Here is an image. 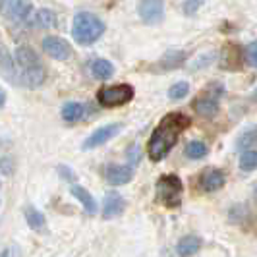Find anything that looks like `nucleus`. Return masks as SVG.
Instances as JSON below:
<instances>
[{
    "instance_id": "dca6fc26",
    "label": "nucleus",
    "mask_w": 257,
    "mask_h": 257,
    "mask_svg": "<svg viewBox=\"0 0 257 257\" xmlns=\"http://www.w3.org/2000/svg\"><path fill=\"white\" fill-rule=\"evenodd\" d=\"M199 238H195V236H186V238H182L180 242H178V255L180 257H192L195 255L197 251H199Z\"/></svg>"
},
{
    "instance_id": "ddd939ff",
    "label": "nucleus",
    "mask_w": 257,
    "mask_h": 257,
    "mask_svg": "<svg viewBox=\"0 0 257 257\" xmlns=\"http://www.w3.org/2000/svg\"><path fill=\"white\" fill-rule=\"evenodd\" d=\"M104 178L112 186H122L134 178V170L126 165H108L104 168Z\"/></svg>"
},
{
    "instance_id": "a878e982",
    "label": "nucleus",
    "mask_w": 257,
    "mask_h": 257,
    "mask_svg": "<svg viewBox=\"0 0 257 257\" xmlns=\"http://www.w3.org/2000/svg\"><path fill=\"white\" fill-rule=\"evenodd\" d=\"M245 60L247 64L257 68V41H251L247 47H245Z\"/></svg>"
},
{
    "instance_id": "6ab92c4d",
    "label": "nucleus",
    "mask_w": 257,
    "mask_h": 257,
    "mask_svg": "<svg viewBox=\"0 0 257 257\" xmlns=\"http://www.w3.org/2000/svg\"><path fill=\"white\" fill-rule=\"evenodd\" d=\"M207 153H209L207 145L203 142H199V140H193V142H190L186 145V157L192 159V161H199V159H203Z\"/></svg>"
},
{
    "instance_id": "f03ea898",
    "label": "nucleus",
    "mask_w": 257,
    "mask_h": 257,
    "mask_svg": "<svg viewBox=\"0 0 257 257\" xmlns=\"http://www.w3.org/2000/svg\"><path fill=\"white\" fill-rule=\"evenodd\" d=\"M16 62H18V70L24 77L27 85L31 89H37L45 83V66L37 56V52L31 47H18L16 49Z\"/></svg>"
},
{
    "instance_id": "7ed1b4c3",
    "label": "nucleus",
    "mask_w": 257,
    "mask_h": 257,
    "mask_svg": "<svg viewBox=\"0 0 257 257\" xmlns=\"http://www.w3.org/2000/svg\"><path fill=\"white\" fill-rule=\"evenodd\" d=\"M104 24L103 20H99L95 14L89 12H79L74 18L72 24V37L76 39L79 45H93L95 41L103 37L104 33Z\"/></svg>"
},
{
    "instance_id": "b1692460",
    "label": "nucleus",
    "mask_w": 257,
    "mask_h": 257,
    "mask_svg": "<svg viewBox=\"0 0 257 257\" xmlns=\"http://www.w3.org/2000/svg\"><path fill=\"white\" fill-rule=\"evenodd\" d=\"M188 93H190V83L178 81V83H174V85L168 89V97H170L172 101H180L184 97H188Z\"/></svg>"
},
{
    "instance_id": "5701e85b",
    "label": "nucleus",
    "mask_w": 257,
    "mask_h": 257,
    "mask_svg": "<svg viewBox=\"0 0 257 257\" xmlns=\"http://www.w3.org/2000/svg\"><path fill=\"white\" fill-rule=\"evenodd\" d=\"M240 168H242L244 172H251V170H255L257 168V151H253V149L244 151L242 157H240Z\"/></svg>"
},
{
    "instance_id": "bb28decb",
    "label": "nucleus",
    "mask_w": 257,
    "mask_h": 257,
    "mask_svg": "<svg viewBox=\"0 0 257 257\" xmlns=\"http://www.w3.org/2000/svg\"><path fill=\"white\" fill-rule=\"evenodd\" d=\"M201 4H203V0H186L184 6H182V10H184L186 16H193V14L199 10Z\"/></svg>"
},
{
    "instance_id": "2eb2a0df",
    "label": "nucleus",
    "mask_w": 257,
    "mask_h": 257,
    "mask_svg": "<svg viewBox=\"0 0 257 257\" xmlns=\"http://www.w3.org/2000/svg\"><path fill=\"white\" fill-rule=\"evenodd\" d=\"M72 195L76 197L77 201H81V205H83V209L89 213V215H95L97 213V203H95V199H93V195H91L83 186H77V184H74L72 186Z\"/></svg>"
},
{
    "instance_id": "393cba45",
    "label": "nucleus",
    "mask_w": 257,
    "mask_h": 257,
    "mask_svg": "<svg viewBox=\"0 0 257 257\" xmlns=\"http://www.w3.org/2000/svg\"><path fill=\"white\" fill-rule=\"evenodd\" d=\"M255 142H257V128H249L240 136L238 147H240V149H251V145Z\"/></svg>"
},
{
    "instance_id": "f3484780",
    "label": "nucleus",
    "mask_w": 257,
    "mask_h": 257,
    "mask_svg": "<svg viewBox=\"0 0 257 257\" xmlns=\"http://www.w3.org/2000/svg\"><path fill=\"white\" fill-rule=\"evenodd\" d=\"M91 72H93V76L97 77V79H108L114 74V66H112V62H108L104 58H97L91 64Z\"/></svg>"
},
{
    "instance_id": "cd10ccee",
    "label": "nucleus",
    "mask_w": 257,
    "mask_h": 257,
    "mask_svg": "<svg viewBox=\"0 0 257 257\" xmlns=\"http://www.w3.org/2000/svg\"><path fill=\"white\" fill-rule=\"evenodd\" d=\"M58 172H60V174L64 176L66 180H70V182H74V180H76V176H74V172H72V170H70V168H68V167H64V165H62V167L58 168Z\"/></svg>"
},
{
    "instance_id": "9b49d317",
    "label": "nucleus",
    "mask_w": 257,
    "mask_h": 257,
    "mask_svg": "<svg viewBox=\"0 0 257 257\" xmlns=\"http://www.w3.org/2000/svg\"><path fill=\"white\" fill-rule=\"evenodd\" d=\"M126 201L118 192H108L103 201V219H116L124 213Z\"/></svg>"
},
{
    "instance_id": "4be33fe9",
    "label": "nucleus",
    "mask_w": 257,
    "mask_h": 257,
    "mask_svg": "<svg viewBox=\"0 0 257 257\" xmlns=\"http://www.w3.org/2000/svg\"><path fill=\"white\" fill-rule=\"evenodd\" d=\"M26 220L33 230H41L45 226V215L41 211H37V209H33V207L26 209Z\"/></svg>"
},
{
    "instance_id": "0eeeda50",
    "label": "nucleus",
    "mask_w": 257,
    "mask_h": 257,
    "mask_svg": "<svg viewBox=\"0 0 257 257\" xmlns=\"http://www.w3.org/2000/svg\"><path fill=\"white\" fill-rule=\"evenodd\" d=\"M31 10V0H0V14L10 22H26Z\"/></svg>"
},
{
    "instance_id": "f257e3e1",
    "label": "nucleus",
    "mask_w": 257,
    "mask_h": 257,
    "mask_svg": "<svg viewBox=\"0 0 257 257\" xmlns=\"http://www.w3.org/2000/svg\"><path fill=\"white\" fill-rule=\"evenodd\" d=\"M190 124H192V120L182 112H168L163 116L147 143L149 159L155 163L163 161L170 153V149L178 143L182 134L190 128Z\"/></svg>"
},
{
    "instance_id": "1a4fd4ad",
    "label": "nucleus",
    "mask_w": 257,
    "mask_h": 257,
    "mask_svg": "<svg viewBox=\"0 0 257 257\" xmlns=\"http://www.w3.org/2000/svg\"><path fill=\"white\" fill-rule=\"evenodd\" d=\"M118 132H120V124H106L103 128L95 130L89 138L83 142L81 149H83V151H89V149H95V147H101V145H104L108 140H112Z\"/></svg>"
},
{
    "instance_id": "20e7f679",
    "label": "nucleus",
    "mask_w": 257,
    "mask_h": 257,
    "mask_svg": "<svg viewBox=\"0 0 257 257\" xmlns=\"http://www.w3.org/2000/svg\"><path fill=\"white\" fill-rule=\"evenodd\" d=\"M157 199L168 209H178L182 205V195H184V182L176 174H163L157 186H155Z\"/></svg>"
},
{
    "instance_id": "c85d7f7f",
    "label": "nucleus",
    "mask_w": 257,
    "mask_h": 257,
    "mask_svg": "<svg viewBox=\"0 0 257 257\" xmlns=\"http://www.w3.org/2000/svg\"><path fill=\"white\" fill-rule=\"evenodd\" d=\"M4 104H6V93L0 89V108H2Z\"/></svg>"
},
{
    "instance_id": "aec40b11",
    "label": "nucleus",
    "mask_w": 257,
    "mask_h": 257,
    "mask_svg": "<svg viewBox=\"0 0 257 257\" xmlns=\"http://www.w3.org/2000/svg\"><path fill=\"white\" fill-rule=\"evenodd\" d=\"M186 60V52H170V54H167L161 62H159V66H157V70H170V68H178V66H182V62Z\"/></svg>"
},
{
    "instance_id": "f8f14e48",
    "label": "nucleus",
    "mask_w": 257,
    "mask_h": 257,
    "mask_svg": "<svg viewBox=\"0 0 257 257\" xmlns=\"http://www.w3.org/2000/svg\"><path fill=\"white\" fill-rule=\"evenodd\" d=\"M224 182H226V176H224V172L219 170V168H209L205 170L203 174H201V190L207 193H213V192H219L220 188L224 186Z\"/></svg>"
},
{
    "instance_id": "39448f33",
    "label": "nucleus",
    "mask_w": 257,
    "mask_h": 257,
    "mask_svg": "<svg viewBox=\"0 0 257 257\" xmlns=\"http://www.w3.org/2000/svg\"><path fill=\"white\" fill-rule=\"evenodd\" d=\"M134 95H136V91L130 83H116V85L101 87L97 91V101L106 108H114V106L128 104L134 99Z\"/></svg>"
},
{
    "instance_id": "4468645a",
    "label": "nucleus",
    "mask_w": 257,
    "mask_h": 257,
    "mask_svg": "<svg viewBox=\"0 0 257 257\" xmlns=\"http://www.w3.org/2000/svg\"><path fill=\"white\" fill-rule=\"evenodd\" d=\"M0 68H2V74L8 81L12 83H20V76H18V68L14 66V58L10 56V52L6 51L2 45H0Z\"/></svg>"
},
{
    "instance_id": "9d476101",
    "label": "nucleus",
    "mask_w": 257,
    "mask_h": 257,
    "mask_svg": "<svg viewBox=\"0 0 257 257\" xmlns=\"http://www.w3.org/2000/svg\"><path fill=\"white\" fill-rule=\"evenodd\" d=\"M43 51L54 60H68L72 56V47L68 45V41L60 37H45L43 39Z\"/></svg>"
},
{
    "instance_id": "423d86ee",
    "label": "nucleus",
    "mask_w": 257,
    "mask_h": 257,
    "mask_svg": "<svg viewBox=\"0 0 257 257\" xmlns=\"http://www.w3.org/2000/svg\"><path fill=\"white\" fill-rule=\"evenodd\" d=\"M220 95H222V85L219 83H211V85H207L205 89L201 91L195 99H193V110L197 112V114L201 116H213L217 110H219V99Z\"/></svg>"
},
{
    "instance_id": "a211bd4d",
    "label": "nucleus",
    "mask_w": 257,
    "mask_h": 257,
    "mask_svg": "<svg viewBox=\"0 0 257 257\" xmlns=\"http://www.w3.org/2000/svg\"><path fill=\"white\" fill-rule=\"evenodd\" d=\"M33 24H35L37 27H45V29H49V27H56V14L52 12V10L43 8V10H39V12L35 14Z\"/></svg>"
},
{
    "instance_id": "6e6552de",
    "label": "nucleus",
    "mask_w": 257,
    "mask_h": 257,
    "mask_svg": "<svg viewBox=\"0 0 257 257\" xmlns=\"http://www.w3.org/2000/svg\"><path fill=\"white\" fill-rule=\"evenodd\" d=\"M138 12H140V18H142L147 26H157L165 18L163 0H140Z\"/></svg>"
},
{
    "instance_id": "412c9836",
    "label": "nucleus",
    "mask_w": 257,
    "mask_h": 257,
    "mask_svg": "<svg viewBox=\"0 0 257 257\" xmlns=\"http://www.w3.org/2000/svg\"><path fill=\"white\" fill-rule=\"evenodd\" d=\"M83 104L81 103H66L64 106H62V118H64L66 122H76V120H79L81 116H83Z\"/></svg>"
}]
</instances>
